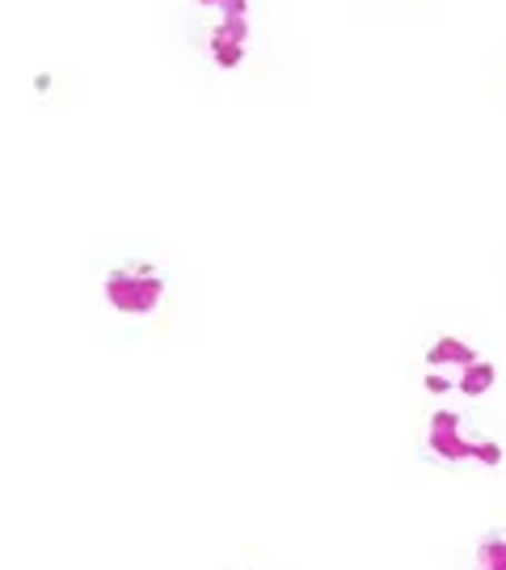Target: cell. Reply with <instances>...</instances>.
<instances>
[{"mask_svg": "<svg viewBox=\"0 0 506 570\" xmlns=\"http://www.w3.org/2000/svg\"><path fill=\"white\" fill-rule=\"evenodd\" d=\"M165 296V275L152 263H136V266H115L106 275V301L110 308H119L127 317H143L161 305Z\"/></svg>", "mask_w": 506, "mask_h": 570, "instance_id": "obj_1", "label": "cell"}, {"mask_svg": "<svg viewBox=\"0 0 506 570\" xmlns=\"http://www.w3.org/2000/svg\"><path fill=\"white\" fill-rule=\"evenodd\" d=\"M426 444H430V456H439L444 465H460V461H473V456H477V440L465 435V419H460L456 410H435V414H430Z\"/></svg>", "mask_w": 506, "mask_h": 570, "instance_id": "obj_2", "label": "cell"}, {"mask_svg": "<svg viewBox=\"0 0 506 570\" xmlns=\"http://www.w3.org/2000/svg\"><path fill=\"white\" fill-rule=\"evenodd\" d=\"M477 360H482V355L468 343H460V338H452V334H444L435 346H426V367H460V372H465V367L477 364Z\"/></svg>", "mask_w": 506, "mask_h": 570, "instance_id": "obj_3", "label": "cell"}, {"mask_svg": "<svg viewBox=\"0 0 506 570\" xmlns=\"http://www.w3.org/2000/svg\"><path fill=\"white\" fill-rule=\"evenodd\" d=\"M494 381H498V367L489 364V360H477V364H468L465 372H460L456 389H460L465 397H486L489 389H494Z\"/></svg>", "mask_w": 506, "mask_h": 570, "instance_id": "obj_4", "label": "cell"}, {"mask_svg": "<svg viewBox=\"0 0 506 570\" xmlns=\"http://www.w3.org/2000/svg\"><path fill=\"white\" fill-rule=\"evenodd\" d=\"M477 567L506 570V532H489V537L477 541Z\"/></svg>", "mask_w": 506, "mask_h": 570, "instance_id": "obj_5", "label": "cell"}, {"mask_svg": "<svg viewBox=\"0 0 506 570\" xmlns=\"http://www.w3.org/2000/svg\"><path fill=\"white\" fill-rule=\"evenodd\" d=\"M477 465H486V469H498L503 465V449L494 444V440H477V456H473Z\"/></svg>", "mask_w": 506, "mask_h": 570, "instance_id": "obj_6", "label": "cell"}, {"mask_svg": "<svg viewBox=\"0 0 506 570\" xmlns=\"http://www.w3.org/2000/svg\"><path fill=\"white\" fill-rule=\"evenodd\" d=\"M423 385H426V393H435V397H444V393H452V381H447L444 372H426Z\"/></svg>", "mask_w": 506, "mask_h": 570, "instance_id": "obj_7", "label": "cell"}]
</instances>
